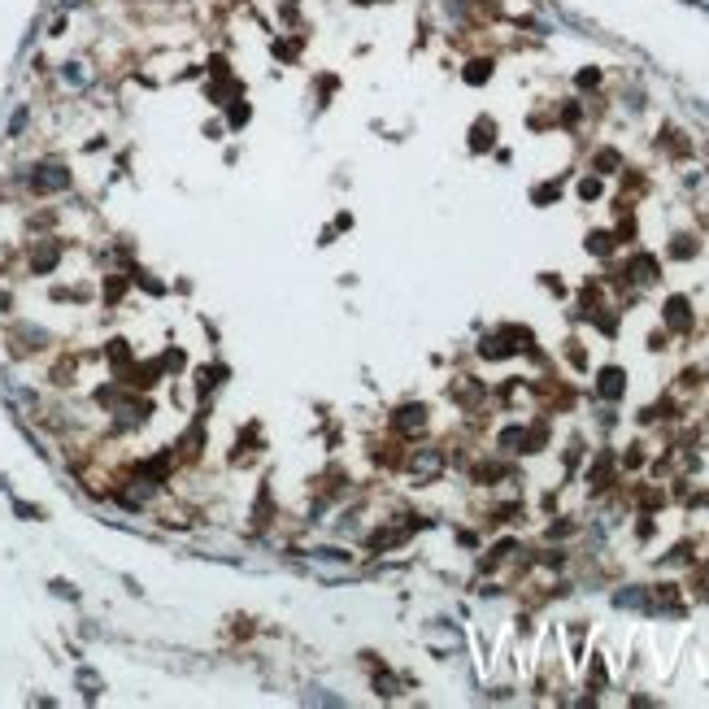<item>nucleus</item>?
<instances>
[{
  "instance_id": "1",
  "label": "nucleus",
  "mask_w": 709,
  "mask_h": 709,
  "mask_svg": "<svg viewBox=\"0 0 709 709\" xmlns=\"http://www.w3.org/2000/svg\"><path fill=\"white\" fill-rule=\"evenodd\" d=\"M601 392L605 397H622V370H605L601 374Z\"/></svg>"
},
{
  "instance_id": "2",
  "label": "nucleus",
  "mask_w": 709,
  "mask_h": 709,
  "mask_svg": "<svg viewBox=\"0 0 709 709\" xmlns=\"http://www.w3.org/2000/svg\"><path fill=\"white\" fill-rule=\"evenodd\" d=\"M440 466H444L440 453H422V457H414V474H435Z\"/></svg>"
}]
</instances>
